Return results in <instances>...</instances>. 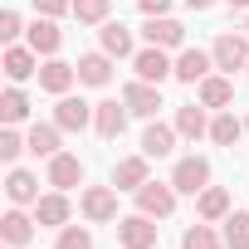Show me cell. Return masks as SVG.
Masks as SVG:
<instances>
[{
	"label": "cell",
	"mask_w": 249,
	"mask_h": 249,
	"mask_svg": "<svg viewBox=\"0 0 249 249\" xmlns=\"http://www.w3.org/2000/svg\"><path fill=\"white\" fill-rule=\"evenodd\" d=\"M210 54H215V69L234 78V69H249V35L244 30H220Z\"/></svg>",
	"instance_id": "obj_1"
},
{
	"label": "cell",
	"mask_w": 249,
	"mask_h": 249,
	"mask_svg": "<svg viewBox=\"0 0 249 249\" xmlns=\"http://www.w3.org/2000/svg\"><path fill=\"white\" fill-rule=\"evenodd\" d=\"M78 210H83L88 225H112V220H122V215H117V186H83Z\"/></svg>",
	"instance_id": "obj_2"
},
{
	"label": "cell",
	"mask_w": 249,
	"mask_h": 249,
	"mask_svg": "<svg viewBox=\"0 0 249 249\" xmlns=\"http://www.w3.org/2000/svg\"><path fill=\"white\" fill-rule=\"evenodd\" d=\"M157 234H161V225L152 215H142V210L117 220V244L122 249H157Z\"/></svg>",
	"instance_id": "obj_3"
},
{
	"label": "cell",
	"mask_w": 249,
	"mask_h": 249,
	"mask_svg": "<svg viewBox=\"0 0 249 249\" xmlns=\"http://www.w3.org/2000/svg\"><path fill=\"white\" fill-rule=\"evenodd\" d=\"M127 103L122 98H103V103H93V132L103 137V142H117L122 132H127Z\"/></svg>",
	"instance_id": "obj_4"
},
{
	"label": "cell",
	"mask_w": 249,
	"mask_h": 249,
	"mask_svg": "<svg viewBox=\"0 0 249 249\" xmlns=\"http://www.w3.org/2000/svg\"><path fill=\"white\" fill-rule=\"evenodd\" d=\"M132 73H137V78H147V83H166V78L176 73V59H171V49L142 44V49L132 54Z\"/></svg>",
	"instance_id": "obj_5"
},
{
	"label": "cell",
	"mask_w": 249,
	"mask_h": 249,
	"mask_svg": "<svg viewBox=\"0 0 249 249\" xmlns=\"http://www.w3.org/2000/svg\"><path fill=\"white\" fill-rule=\"evenodd\" d=\"M176 200H181V191H176L171 181H147V186L137 191V210H142V215H152V220L176 215Z\"/></svg>",
	"instance_id": "obj_6"
},
{
	"label": "cell",
	"mask_w": 249,
	"mask_h": 249,
	"mask_svg": "<svg viewBox=\"0 0 249 249\" xmlns=\"http://www.w3.org/2000/svg\"><path fill=\"white\" fill-rule=\"evenodd\" d=\"M122 103H127L132 117H147V122L166 107V103H161V83H147V78H132L127 88H122Z\"/></svg>",
	"instance_id": "obj_7"
},
{
	"label": "cell",
	"mask_w": 249,
	"mask_h": 249,
	"mask_svg": "<svg viewBox=\"0 0 249 249\" xmlns=\"http://www.w3.org/2000/svg\"><path fill=\"white\" fill-rule=\"evenodd\" d=\"M171 186H176L181 196H200V191L210 186V161H205V157H196V152H191V157H181V161L171 166Z\"/></svg>",
	"instance_id": "obj_8"
},
{
	"label": "cell",
	"mask_w": 249,
	"mask_h": 249,
	"mask_svg": "<svg viewBox=\"0 0 249 249\" xmlns=\"http://www.w3.org/2000/svg\"><path fill=\"white\" fill-rule=\"evenodd\" d=\"M35 210H25V205H10L5 215H0V244H10V249H25L30 239H35Z\"/></svg>",
	"instance_id": "obj_9"
},
{
	"label": "cell",
	"mask_w": 249,
	"mask_h": 249,
	"mask_svg": "<svg viewBox=\"0 0 249 249\" xmlns=\"http://www.w3.org/2000/svg\"><path fill=\"white\" fill-rule=\"evenodd\" d=\"M142 39L157 49H186V25L176 15H152V20H142Z\"/></svg>",
	"instance_id": "obj_10"
},
{
	"label": "cell",
	"mask_w": 249,
	"mask_h": 249,
	"mask_svg": "<svg viewBox=\"0 0 249 249\" xmlns=\"http://www.w3.org/2000/svg\"><path fill=\"white\" fill-rule=\"evenodd\" d=\"M210 73H215V54H210V49H191V44L176 49V73H171L176 83H191V88H196V83L210 78Z\"/></svg>",
	"instance_id": "obj_11"
},
{
	"label": "cell",
	"mask_w": 249,
	"mask_h": 249,
	"mask_svg": "<svg viewBox=\"0 0 249 249\" xmlns=\"http://www.w3.org/2000/svg\"><path fill=\"white\" fill-rule=\"evenodd\" d=\"M44 186H54V191H73V186H83V161H78L73 152L49 157V161H44Z\"/></svg>",
	"instance_id": "obj_12"
},
{
	"label": "cell",
	"mask_w": 249,
	"mask_h": 249,
	"mask_svg": "<svg viewBox=\"0 0 249 249\" xmlns=\"http://www.w3.org/2000/svg\"><path fill=\"white\" fill-rule=\"evenodd\" d=\"M30 210H35L39 230H64V225L73 220V205H69V196H64V191H44Z\"/></svg>",
	"instance_id": "obj_13"
},
{
	"label": "cell",
	"mask_w": 249,
	"mask_h": 249,
	"mask_svg": "<svg viewBox=\"0 0 249 249\" xmlns=\"http://www.w3.org/2000/svg\"><path fill=\"white\" fill-rule=\"evenodd\" d=\"M147 181H152V157H147V152L122 157V161L112 166V186H117V191H132V196H137Z\"/></svg>",
	"instance_id": "obj_14"
},
{
	"label": "cell",
	"mask_w": 249,
	"mask_h": 249,
	"mask_svg": "<svg viewBox=\"0 0 249 249\" xmlns=\"http://www.w3.org/2000/svg\"><path fill=\"white\" fill-rule=\"evenodd\" d=\"M25 44H30L39 59H54V54H59V44H64V30H59V20H49V15H35V25L25 30Z\"/></svg>",
	"instance_id": "obj_15"
},
{
	"label": "cell",
	"mask_w": 249,
	"mask_h": 249,
	"mask_svg": "<svg viewBox=\"0 0 249 249\" xmlns=\"http://www.w3.org/2000/svg\"><path fill=\"white\" fill-rule=\"evenodd\" d=\"M10 83H25V78H39V54L30 44H5V59H0Z\"/></svg>",
	"instance_id": "obj_16"
},
{
	"label": "cell",
	"mask_w": 249,
	"mask_h": 249,
	"mask_svg": "<svg viewBox=\"0 0 249 249\" xmlns=\"http://www.w3.org/2000/svg\"><path fill=\"white\" fill-rule=\"evenodd\" d=\"M73 83H78V64H64L59 54L39 64V88H44V93H54V98H64V93H69Z\"/></svg>",
	"instance_id": "obj_17"
},
{
	"label": "cell",
	"mask_w": 249,
	"mask_h": 249,
	"mask_svg": "<svg viewBox=\"0 0 249 249\" xmlns=\"http://www.w3.org/2000/svg\"><path fill=\"white\" fill-rule=\"evenodd\" d=\"M54 122H59L64 132H83V127H93V103H83V98L64 93V98L54 103Z\"/></svg>",
	"instance_id": "obj_18"
},
{
	"label": "cell",
	"mask_w": 249,
	"mask_h": 249,
	"mask_svg": "<svg viewBox=\"0 0 249 249\" xmlns=\"http://www.w3.org/2000/svg\"><path fill=\"white\" fill-rule=\"evenodd\" d=\"M196 103H205L210 112L230 107V103H234V78H230V73H210V78H200V83H196Z\"/></svg>",
	"instance_id": "obj_19"
},
{
	"label": "cell",
	"mask_w": 249,
	"mask_h": 249,
	"mask_svg": "<svg viewBox=\"0 0 249 249\" xmlns=\"http://www.w3.org/2000/svg\"><path fill=\"white\" fill-rule=\"evenodd\" d=\"M98 49H103V54H112V59H132V54H137V39H132V30H127V25L107 20V25H98Z\"/></svg>",
	"instance_id": "obj_20"
},
{
	"label": "cell",
	"mask_w": 249,
	"mask_h": 249,
	"mask_svg": "<svg viewBox=\"0 0 249 249\" xmlns=\"http://www.w3.org/2000/svg\"><path fill=\"white\" fill-rule=\"evenodd\" d=\"M25 142H30V152L35 157H59L64 152V127L59 122H30V132H25Z\"/></svg>",
	"instance_id": "obj_21"
},
{
	"label": "cell",
	"mask_w": 249,
	"mask_h": 249,
	"mask_svg": "<svg viewBox=\"0 0 249 249\" xmlns=\"http://www.w3.org/2000/svg\"><path fill=\"white\" fill-rule=\"evenodd\" d=\"M112 54H103V49H93V54H78V83H88V88H107L112 83Z\"/></svg>",
	"instance_id": "obj_22"
},
{
	"label": "cell",
	"mask_w": 249,
	"mask_h": 249,
	"mask_svg": "<svg viewBox=\"0 0 249 249\" xmlns=\"http://www.w3.org/2000/svg\"><path fill=\"white\" fill-rule=\"evenodd\" d=\"M5 200L10 205H35L39 200V176L25 171V166H10L5 171Z\"/></svg>",
	"instance_id": "obj_23"
},
{
	"label": "cell",
	"mask_w": 249,
	"mask_h": 249,
	"mask_svg": "<svg viewBox=\"0 0 249 249\" xmlns=\"http://www.w3.org/2000/svg\"><path fill=\"white\" fill-rule=\"evenodd\" d=\"M176 132H181L186 142L210 137V107H205V103H186V107H176Z\"/></svg>",
	"instance_id": "obj_24"
},
{
	"label": "cell",
	"mask_w": 249,
	"mask_h": 249,
	"mask_svg": "<svg viewBox=\"0 0 249 249\" xmlns=\"http://www.w3.org/2000/svg\"><path fill=\"white\" fill-rule=\"evenodd\" d=\"M176 137H181V132H176V122L166 127V122H157V117H152V122H147V132H142V152H147L152 161H161V157H171V152H176Z\"/></svg>",
	"instance_id": "obj_25"
},
{
	"label": "cell",
	"mask_w": 249,
	"mask_h": 249,
	"mask_svg": "<svg viewBox=\"0 0 249 249\" xmlns=\"http://www.w3.org/2000/svg\"><path fill=\"white\" fill-rule=\"evenodd\" d=\"M230 210H234V205H230V191H225V186H205V191L196 196V220H210V225H220Z\"/></svg>",
	"instance_id": "obj_26"
},
{
	"label": "cell",
	"mask_w": 249,
	"mask_h": 249,
	"mask_svg": "<svg viewBox=\"0 0 249 249\" xmlns=\"http://www.w3.org/2000/svg\"><path fill=\"white\" fill-rule=\"evenodd\" d=\"M239 137H249V132H244V117H234V107H220V112L210 117V142H215V147H234Z\"/></svg>",
	"instance_id": "obj_27"
},
{
	"label": "cell",
	"mask_w": 249,
	"mask_h": 249,
	"mask_svg": "<svg viewBox=\"0 0 249 249\" xmlns=\"http://www.w3.org/2000/svg\"><path fill=\"white\" fill-rule=\"evenodd\" d=\"M0 122L5 127H20V122H30V93L20 83H10L5 93H0Z\"/></svg>",
	"instance_id": "obj_28"
},
{
	"label": "cell",
	"mask_w": 249,
	"mask_h": 249,
	"mask_svg": "<svg viewBox=\"0 0 249 249\" xmlns=\"http://www.w3.org/2000/svg\"><path fill=\"white\" fill-rule=\"evenodd\" d=\"M225 230V249H249V210H230L225 220H220Z\"/></svg>",
	"instance_id": "obj_29"
},
{
	"label": "cell",
	"mask_w": 249,
	"mask_h": 249,
	"mask_svg": "<svg viewBox=\"0 0 249 249\" xmlns=\"http://www.w3.org/2000/svg\"><path fill=\"white\" fill-rule=\"evenodd\" d=\"M181 249H225V234H215V225L200 220V225H191L181 234Z\"/></svg>",
	"instance_id": "obj_30"
},
{
	"label": "cell",
	"mask_w": 249,
	"mask_h": 249,
	"mask_svg": "<svg viewBox=\"0 0 249 249\" xmlns=\"http://www.w3.org/2000/svg\"><path fill=\"white\" fill-rule=\"evenodd\" d=\"M112 0H73V20L78 25H107Z\"/></svg>",
	"instance_id": "obj_31"
},
{
	"label": "cell",
	"mask_w": 249,
	"mask_h": 249,
	"mask_svg": "<svg viewBox=\"0 0 249 249\" xmlns=\"http://www.w3.org/2000/svg\"><path fill=\"white\" fill-rule=\"evenodd\" d=\"M20 152H30V142H25L15 127H0V161L15 166V161H20Z\"/></svg>",
	"instance_id": "obj_32"
},
{
	"label": "cell",
	"mask_w": 249,
	"mask_h": 249,
	"mask_svg": "<svg viewBox=\"0 0 249 249\" xmlns=\"http://www.w3.org/2000/svg\"><path fill=\"white\" fill-rule=\"evenodd\" d=\"M54 249H93L88 225H64V230H59V239H54Z\"/></svg>",
	"instance_id": "obj_33"
},
{
	"label": "cell",
	"mask_w": 249,
	"mask_h": 249,
	"mask_svg": "<svg viewBox=\"0 0 249 249\" xmlns=\"http://www.w3.org/2000/svg\"><path fill=\"white\" fill-rule=\"evenodd\" d=\"M25 30H30V25L20 20V10H0V39H5V44H15Z\"/></svg>",
	"instance_id": "obj_34"
},
{
	"label": "cell",
	"mask_w": 249,
	"mask_h": 249,
	"mask_svg": "<svg viewBox=\"0 0 249 249\" xmlns=\"http://www.w3.org/2000/svg\"><path fill=\"white\" fill-rule=\"evenodd\" d=\"M35 15H49V20L73 15V0H35Z\"/></svg>",
	"instance_id": "obj_35"
},
{
	"label": "cell",
	"mask_w": 249,
	"mask_h": 249,
	"mask_svg": "<svg viewBox=\"0 0 249 249\" xmlns=\"http://www.w3.org/2000/svg\"><path fill=\"white\" fill-rule=\"evenodd\" d=\"M137 10H142V20H152V15H171V0H137Z\"/></svg>",
	"instance_id": "obj_36"
},
{
	"label": "cell",
	"mask_w": 249,
	"mask_h": 249,
	"mask_svg": "<svg viewBox=\"0 0 249 249\" xmlns=\"http://www.w3.org/2000/svg\"><path fill=\"white\" fill-rule=\"evenodd\" d=\"M215 0H186V10H210Z\"/></svg>",
	"instance_id": "obj_37"
},
{
	"label": "cell",
	"mask_w": 249,
	"mask_h": 249,
	"mask_svg": "<svg viewBox=\"0 0 249 249\" xmlns=\"http://www.w3.org/2000/svg\"><path fill=\"white\" fill-rule=\"evenodd\" d=\"M230 10H239V15H249V0H225Z\"/></svg>",
	"instance_id": "obj_38"
},
{
	"label": "cell",
	"mask_w": 249,
	"mask_h": 249,
	"mask_svg": "<svg viewBox=\"0 0 249 249\" xmlns=\"http://www.w3.org/2000/svg\"><path fill=\"white\" fill-rule=\"evenodd\" d=\"M244 132H249V112H244Z\"/></svg>",
	"instance_id": "obj_39"
},
{
	"label": "cell",
	"mask_w": 249,
	"mask_h": 249,
	"mask_svg": "<svg viewBox=\"0 0 249 249\" xmlns=\"http://www.w3.org/2000/svg\"><path fill=\"white\" fill-rule=\"evenodd\" d=\"M244 35H249V15H244Z\"/></svg>",
	"instance_id": "obj_40"
},
{
	"label": "cell",
	"mask_w": 249,
	"mask_h": 249,
	"mask_svg": "<svg viewBox=\"0 0 249 249\" xmlns=\"http://www.w3.org/2000/svg\"><path fill=\"white\" fill-rule=\"evenodd\" d=\"M244 73H249V69H244Z\"/></svg>",
	"instance_id": "obj_41"
}]
</instances>
